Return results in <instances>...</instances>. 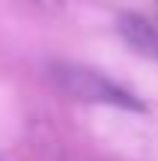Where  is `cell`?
<instances>
[{"mask_svg":"<svg viewBox=\"0 0 158 161\" xmlns=\"http://www.w3.org/2000/svg\"><path fill=\"white\" fill-rule=\"evenodd\" d=\"M48 78L57 84L60 92H66L69 98H78V102L111 104V108H123V110H143V102L134 92H128L125 86H119L117 80H111L107 75L90 69V66L54 60V63H48Z\"/></svg>","mask_w":158,"mask_h":161,"instance_id":"1","label":"cell"},{"mask_svg":"<svg viewBox=\"0 0 158 161\" xmlns=\"http://www.w3.org/2000/svg\"><path fill=\"white\" fill-rule=\"evenodd\" d=\"M30 3L42 6V9H60V6H63V0H30Z\"/></svg>","mask_w":158,"mask_h":161,"instance_id":"3","label":"cell"},{"mask_svg":"<svg viewBox=\"0 0 158 161\" xmlns=\"http://www.w3.org/2000/svg\"><path fill=\"white\" fill-rule=\"evenodd\" d=\"M117 30L137 54H143L149 60H158V27L152 21H146L137 12H123L117 21Z\"/></svg>","mask_w":158,"mask_h":161,"instance_id":"2","label":"cell"}]
</instances>
